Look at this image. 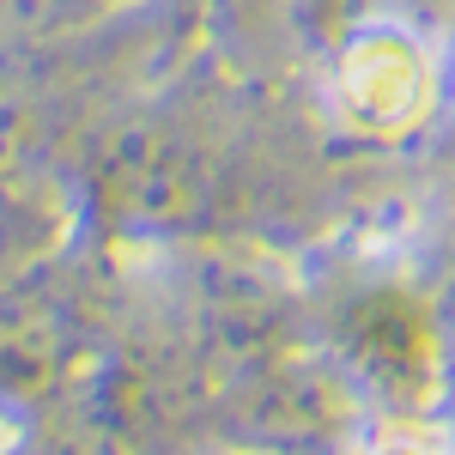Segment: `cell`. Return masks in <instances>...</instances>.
<instances>
[{"instance_id":"6da1fadb","label":"cell","mask_w":455,"mask_h":455,"mask_svg":"<svg viewBox=\"0 0 455 455\" xmlns=\"http://www.w3.org/2000/svg\"><path fill=\"white\" fill-rule=\"evenodd\" d=\"M310 304V298H304ZM310 334L334 352V364L364 395L371 419L395 425L443 419L450 388V347L431 267H364L310 304Z\"/></svg>"},{"instance_id":"8992f818","label":"cell","mask_w":455,"mask_h":455,"mask_svg":"<svg viewBox=\"0 0 455 455\" xmlns=\"http://www.w3.org/2000/svg\"><path fill=\"white\" fill-rule=\"evenodd\" d=\"M55 249H68V207L43 195L25 171H0V285L49 261Z\"/></svg>"},{"instance_id":"3957f363","label":"cell","mask_w":455,"mask_h":455,"mask_svg":"<svg viewBox=\"0 0 455 455\" xmlns=\"http://www.w3.org/2000/svg\"><path fill=\"white\" fill-rule=\"evenodd\" d=\"M116 310L68 249L0 285V413L36 419L98 377Z\"/></svg>"},{"instance_id":"5b68a950","label":"cell","mask_w":455,"mask_h":455,"mask_svg":"<svg viewBox=\"0 0 455 455\" xmlns=\"http://www.w3.org/2000/svg\"><path fill=\"white\" fill-rule=\"evenodd\" d=\"M340 104L364 134L407 140L413 128H437L450 109V79H443V49L401 25L347 36L340 55Z\"/></svg>"},{"instance_id":"277c9868","label":"cell","mask_w":455,"mask_h":455,"mask_svg":"<svg viewBox=\"0 0 455 455\" xmlns=\"http://www.w3.org/2000/svg\"><path fill=\"white\" fill-rule=\"evenodd\" d=\"M371 431V407L310 328L237 371L212 401L207 437L249 455H347Z\"/></svg>"},{"instance_id":"7a4b0ae2","label":"cell","mask_w":455,"mask_h":455,"mask_svg":"<svg viewBox=\"0 0 455 455\" xmlns=\"http://www.w3.org/2000/svg\"><path fill=\"white\" fill-rule=\"evenodd\" d=\"M79 195L116 243H188L207 237L225 195L219 146L182 116H128L85 146Z\"/></svg>"},{"instance_id":"ba28073f","label":"cell","mask_w":455,"mask_h":455,"mask_svg":"<svg viewBox=\"0 0 455 455\" xmlns=\"http://www.w3.org/2000/svg\"><path fill=\"white\" fill-rule=\"evenodd\" d=\"M425 431H431V425H395V431H383V437H377V431H364L347 455H443Z\"/></svg>"},{"instance_id":"52a82bcc","label":"cell","mask_w":455,"mask_h":455,"mask_svg":"<svg viewBox=\"0 0 455 455\" xmlns=\"http://www.w3.org/2000/svg\"><path fill=\"white\" fill-rule=\"evenodd\" d=\"M6 455H140V450H134V443L92 407V395L79 388L73 401H61V407L25 419L19 443H12Z\"/></svg>"},{"instance_id":"30bf717a","label":"cell","mask_w":455,"mask_h":455,"mask_svg":"<svg viewBox=\"0 0 455 455\" xmlns=\"http://www.w3.org/2000/svg\"><path fill=\"white\" fill-rule=\"evenodd\" d=\"M443 79H450V104H455V31H450V43H443Z\"/></svg>"},{"instance_id":"9c48e42d","label":"cell","mask_w":455,"mask_h":455,"mask_svg":"<svg viewBox=\"0 0 455 455\" xmlns=\"http://www.w3.org/2000/svg\"><path fill=\"white\" fill-rule=\"evenodd\" d=\"M431 146H437V171H443V188L455 195V104L443 109V122L431 128Z\"/></svg>"}]
</instances>
